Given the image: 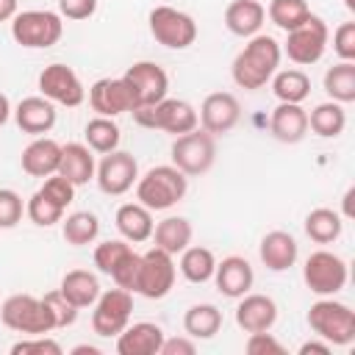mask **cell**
<instances>
[{
	"instance_id": "22",
	"label": "cell",
	"mask_w": 355,
	"mask_h": 355,
	"mask_svg": "<svg viewBox=\"0 0 355 355\" xmlns=\"http://www.w3.org/2000/svg\"><path fill=\"white\" fill-rule=\"evenodd\" d=\"M14 119L22 133L42 136L55 125V103H50L47 97H25L17 103Z\"/></svg>"
},
{
	"instance_id": "47",
	"label": "cell",
	"mask_w": 355,
	"mask_h": 355,
	"mask_svg": "<svg viewBox=\"0 0 355 355\" xmlns=\"http://www.w3.org/2000/svg\"><path fill=\"white\" fill-rule=\"evenodd\" d=\"M333 50L341 61H355V22H341L333 33Z\"/></svg>"
},
{
	"instance_id": "6",
	"label": "cell",
	"mask_w": 355,
	"mask_h": 355,
	"mask_svg": "<svg viewBox=\"0 0 355 355\" xmlns=\"http://www.w3.org/2000/svg\"><path fill=\"white\" fill-rule=\"evenodd\" d=\"M0 319L8 330L28 333V336H44L55 330L47 305L33 294H11L0 305Z\"/></svg>"
},
{
	"instance_id": "18",
	"label": "cell",
	"mask_w": 355,
	"mask_h": 355,
	"mask_svg": "<svg viewBox=\"0 0 355 355\" xmlns=\"http://www.w3.org/2000/svg\"><path fill=\"white\" fill-rule=\"evenodd\" d=\"M241 302L236 305V324L244 333H261V330H272L277 322V305L272 297L266 294H244L239 297Z\"/></svg>"
},
{
	"instance_id": "48",
	"label": "cell",
	"mask_w": 355,
	"mask_h": 355,
	"mask_svg": "<svg viewBox=\"0 0 355 355\" xmlns=\"http://www.w3.org/2000/svg\"><path fill=\"white\" fill-rule=\"evenodd\" d=\"M97 11V0H58V14L61 19H89Z\"/></svg>"
},
{
	"instance_id": "12",
	"label": "cell",
	"mask_w": 355,
	"mask_h": 355,
	"mask_svg": "<svg viewBox=\"0 0 355 355\" xmlns=\"http://www.w3.org/2000/svg\"><path fill=\"white\" fill-rule=\"evenodd\" d=\"M130 313H133V294L125 288H108L100 291L94 311H92V330L103 338L119 336L128 324H130Z\"/></svg>"
},
{
	"instance_id": "15",
	"label": "cell",
	"mask_w": 355,
	"mask_h": 355,
	"mask_svg": "<svg viewBox=\"0 0 355 355\" xmlns=\"http://www.w3.org/2000/svg\"><path fill=\"white\" fill-rule=\"evenodd\" d=\"M39 92L50 103H58L67 108H78L86 97V89H83L78 72L67 64H47L39 75Z\"/></svg>"
},
{
	"instance_id": "35",
	"label": "cell",
	"mask_w": 355,
	"mask_h": 355,
	"mask_svg": "<svg viewBox=\"0 0 355 355\" xmlns=\"http://www.w3.org/2000/svg\"><path fill=\"white\" fill-rule=\"evenodd\" d=\"M214 269H216V258L208 247H186L180 252V275L189 280V283H208L214 277Z\"/></svg>"
},
{
	"instance_id": "14",
	"label": "cell",
	"mask_w": 355,
	"mask_h": 355,
	"mask_svg": "<svg viewBox=\"0 0 355 355\" xmlns=\"http://www.w3.org/2000/svg\"><path fill=\"white\" fill-rule=\"evenodd\" d=\"M94 175H97V186H100L103 194L122 197L125 191H130L136 186V180H139V164H136V158L130 153L111 150L97 164Z\"/></svg>"
},
{
	"instance_id": "30",
	"label": "cell",
	"mask_w": 355,
	"mask_h": 355,
	"mask_svg": "<svg viewBox=\"0 0 355 355\" xmlns=\"http://www.w3.org/2000/svg\"><path fill=\"white\" fill-rule=\"evenodd\" d=\"M308 128H311L316 136H322V139H336V136H341L344 128H347V111H344V105H341V103H333V100L319 103V105L308 114Z\"/></svg>"
},
{
	"instance_id": "50",
	"label": "cell",
	"mask_w": 355,
	"mask_h": 355,
	"mask_svg": "<svg viewBox=\"0 0 355 355\" xmlns=\"http://www.w3.org/2000/svg\"><path fill=\"white\" fill-rule=\"evenodd\" d=\"M311 352H319V355H327L330 352V344L322 338V341H305L300 344V355H311Z\"/></svg>"
},
{
	"instance_id": "33",
	"label": "cell",
	"mask_w": 355,
	"mask_h": 355,
	"mask_svg": "<svg viewBox=\"0 0 355 355\" xmlns=\"http://www.w3.org/2000/svg\"><path fill=\"white\" fill-rule=\"evenodd\" d=\"M324 92L333 103H352L355 100V61H338L324 72Z\"/></svg>"
},
{
	"instance_id": "52",
	"label": "cell",
	"mask_w": 355,
	"mask_h": 355,
	"mask_svg": "<svg viewBox=\"0 0 355 355\" xmlns=\"http://www.w3.org/2000/svg\"><path fill=\"white\" fill-rule=\"evenodd\" d=\"M17 17V0H0V22Z\"/></svg>"
},
{
	"instance_id": "39",
	"label": "cell",
	"mask_w": 355,
	"mask_h": 355,
	"mask_svg": "<svg viewBox=\"0 0 355 355\" xmlns=\"http://www.w3.org/2000/svg\"><path fill=\"white\" fill-rule=\"evenodd\" d=\"M25 214H28V219H31L33 225H39V227H53L55 222L64 219V208L55 205L53 200H47L42 191H33V194L28 197Z\"/></svg>"
},
{
	"instance_id": "26",
	"label": "cell",
	"mask_w": 355,
	"mask_h": 355,
	"mask_svg": "<svg viewBox=\"0 0 355 355\" xmlns=\"http://www.w3.org/2000/svg\"><path fill=\"white\" fill-rule=\"evenodd\" d=\"M94 155L86 144L69 141L61 144V161H58V175H64L72 186H83L94 178Z\"/></svg>"
},
{
	"instance_id": "34",
	"label": "cell",
	"mask_w": 355,
	"mask_h": 355,
	"mask_svg": "<svg viewBox=\"0 0 355 355\" xmlns=\"http://www.w3.org/2000/svg\"><path fill=\"white\" fill-rule=\"evenodd\" d=\"M83 136H86V147L92 153H100V155L116 150L119 147V139H122L119 125L111 116H94V119H89L86 128H83Z\"/></svg>"
},
{
	"instance_id": "46",
	"label": "cell",
	"mask_w": 355,
	"mask_h": 355,
	"mask_svg": "<svg viewBox=\"0 0 355 355\" xmlns=\"http://www.w3.org/2000/svg\"><path fill=\"white\" fill-rule=\"evenodd\" d=\"M244 349L250 355H286V347L269 333V330H261V333H250Z\"/></svg>"
},
{
	"instance_id": "2",
	"label": "cell",
	"mask_w": 355,
	"mask_h": 355,
	"mask_svg": "<svg viewBox=\"0 0 355 355\" xmlns=\"http://www.w3.org/2000/svg\"><path fill=\"white\" fill-rule=\"evenodd\" d=\"M186 191H189V178L172 164L153 166L136 180V200L150 211H166L178 205L186 197Z\"/></svg>"
},
{
	"instance_id": "31",
	"label": "cell",
	"mask_w": 355,
	"mask_h": 355,
	"mask_svg": "<svg viewBox=\"0 0 355 355\" xmlns=\"http://www.w3.org/2000/svg\"><path fill=\"white\" fill-rule=\"evenodd\" d=\"M183 327H186V336L191 338H214L222 327V311L211 302L191 305L183 316Z\"/></svg>"
},
{
	"instance_id": "42",
	"label": "cell",
	"mask_w": 355,
	"mask_h": 355,
	"mask_svg": "<svg viewBox=\"0 0 355 355\" xmlns=\"http://www.w3.org/2000/svg\"><path fill=\"white\" fill-rule=\"evenodd\" d=\"M139 266H141V255L139 252H133V250H128L125 255H122V261L114 266V272H111V280L119 286V288H125V291H136V283H139Z\"/></svg>"
},
{
	"instance_id": "40",
	"label": "cell",
	"mask_w": 355,
	"mask_h": 355,
	"mask_svg": "<svg viewBox=\"0 0 355 355\" xmlns=\"http://www.w3.org/2000/svg\"><path fill=\"white\" fill-rule=\"evenodd\" d=\"M42 302L47 305V311H50V316H53V327L55 330H61V327H69V324H75V319H78V308L55 288V291H47L44 297H42Z\"/></svg>"
},
{
	"instance_id": "19",
	"label": "cell",
	"mask_w": 355,
	"mask_h": 355,
	"mask_svg": "<svg viewBox=\"0 0 355 355\" xmlns=\"http://www.w3.org/2000/svg\"><path fill=\"white\" fill-rule=\"evenodd\" d=\"M214 280H216V288H219L225 297L239 300V297H244V294L252 288L255 272H252V266H250L247 258H241V255H227V258H222V261L216 263Z\"/></svg>"
},
{
	"instance_id": "4",
	"label": "cell",
	"mask_w": 355,
	"mask_h": 355,
	"mask_svg": "<svg viewBox=\"0 0 355 355\" xmlns=\"http://www.w3.org/2000/svg\"><path fill=\"white\" fill-rule=\"evenodd\" d=\"M130 114H133L136 125L150 128V130L175 133V136H183V133H189V130H194L200 125L197 108L191 103H186V100H178V97H164L161 103L136 108Z\"/></svg>"
},
{
	"instance_id": "41",
	"label": "cell",
	"mask_w": 355,
	"mask_h": 355,
	"mask_svg": "<svg viewBox=\"0 0 355 355\" xmlns=\"http://www.w3.org/2000/svg\"><path fill=\"white\" fill-rule=\"evenodd\" d=\"M133 250L128 241H119V239H108V241H100L94 247V266L103 272V275H111L114 266L122 261V255Z\"/></svg>"
},
{
	"instance_id": "44",
	"label": "cell",
	"mask_w": 355,
	"mask_h": 355,
	"mask_svg": "<svg viewBox=\"0 0 355 355\" xmlns=\"http://www.w3.org/2000/svg\"><path fill=\"white\" fill-rule=\"evenodd\" d=\"M25 214V202L14 189H0V227H14Z\"/></svg>"
},
{
	"instance_id": "53",
	"label": "cell",
	"mask_w": 355,
	"mask_h": 355,
	"mask_svg": "<svg viewBox=\"0 0 355 355\" xmlns=\"http://www.w3.org/2000/svg\"><path fill=\"white\" fill-rule=\"evenodd\" d=\"M8 116H11V103L6 94H0V128L8 122Z\"/></svg>"
},
{
	"instance_id": "16",
	"label": "cell",
	"mask_w": 355,
	"mask_h": 355,
	"mask_svg": "<svg viewBox=\"0 0 355 355\" xmlns=\"http://www.w3.org/2000/svg\"><path fill=\"white\" fill-rule=\"evenodd\" d=\"M200 125L202 130H208L211 136H222V133H230L239 119H241V105L236 100V94L230 92H214L202 100L200 105Z\"/></svg>"
},
{
	"instance_id": "21",
	"label": "cell",
	"mask_w": 355,
	"mask_h": 355,
	"mask_svg": "<svg viewBox=\"0 0 355 355\" xmlns=\"http://www.w3.org/2000/svg\"><path fill=\"white\" fill-rule=\"evenodd\" d=\"M258 255L263 261V266L269 272H286L297 263V255H300V247H297V239L286 230H269L263 239H261V247H258Z\"/></svg>"
},
{
	"instance_id": "8",
	"label": "cell",
	"mask_w": 355,
	"mask_h": 355,
	"mask_svg": "<svg viewBox=\"0 0 355 355\" xmlns=\"http://www.w3.org/2000/svg\"><path fill=\"white\" fill-rule=\"evenodd\" d=\"M347 261L330 250H316L305 258V266H302V280L305 286L319 294V297H333L338 294L344 286H347Z\"/></svg>"
},
{
	"instance_id": "25",
	"label": "cell",
	"mask_w": 355,
	"mask_h": 355,
	"mask_svg": "<svg viewBox=\"0 0 355 355\" xmlns=\"http://www.w3.org/2000/svg\"><path fill=\"white\" fill-rule=\"evenodd\" d=\"M263 19H266V8L258 0H233L225 8V28L241 39L255 36L261 31Z\"/></svg>"
},
{
	"instance_id": "32",
	"label": "cell",
	"mask_w": 355,
	"mask_h": 355,
	"mask_svg": "<svg viewBox=\"0 0 355 355\" xmlns=\"http://www.w3.org/2000/svg\"><path fill=\"white\" fill-rule=\"evenodd\" d=\"M344 230V219L338 211L333 208H313L308 216H305V233L311 241L316 244H330L341 236Z\"/></svg>"
},
{
	"instance_id": "27",
	"label": "cell",
	"mask_w": 355,
	"mask_h": 355,
	"mask_svg": "<svg viewBox=\"0 0 355 355\" xmlns=\"http://www.w3.org/2000/svg\"><path fill=\"white\" fill-rule=\"evenodd\" d=\"M114 222H116V230L122 233V239L125 241H133V244L147 241L153 236V227H155L153 211L144 208L141 202H125V205H119Z\"/></svg>"
},
{
	"instance_id": "23",
	"label": "cell",
	"mask_w": 355,
	"mask_h": 355,
	"mask_svg": "<svg viewBox=\"0 0 355 355\" xmlns=\"http://www.w3.org/2000/svg\"><path fill=\"white\" fill-rule=\"evenodd\" d=\"M22 172H28L31 178H50L53 172H58V161H61V144L47 139V136H36L25 150H22Z\"/></svg>"
},
{
	"instance_id": "36",
	"label": "cell",
	"mask_w": 355,
	"mask_h": 355,
	"mask_svg": "<svg viewBox=\"0 0 355 355\" xmlns=\"http://www.w3.org/2000/svg\"><path fill=\"white\" fill-rule=\"evenodd\" d=\"M272 92L280 103H302L311 94V78L302 69H283L272 75Z\"/></svg>"
},
{
	"instance_id": "24",
	"label": "cell",
	"mask_w": 355,
	"mask_h": 355,
	"mask_svg": "<svg viewBox=\"0 0 355 355\" xmlns=\"http://www.w3.org/2000/svg\"><path fill=\"white\" fill-rule=\"evenodd\" d=\"M269 130L283 144H297L308 133V114L300 108V103H280L269 116Z\"/></svg>"
},
{
	"instance_id": "3",
	"label": "cell",
	"mask_w": 355,
	"mask_h": 355,
	"mask_svg": "<svg viewBox=\"0 0 355 355\" xmlns=\"http://www.w3.org/2000/svg\"><path fill=\"white\" fill-rule=\"evenodd\" d=\"M308 324L330 347H347L355 338V313H352V308L333 300V297H322L311 305Z\"/></svg>"
},
{
	"instance_id": "55",
	"label": "cell",
	"mask_w": 355,
	"mask_h": 355,
	"mask_svg": "<svg viewBox=\"0 0 355 355\" xmlns=\"http://www.w3.org/2000/svg\"><path fill=\"white\" fill-rule=\"evenodd\" d=\"M344 6H347L349 11H355V0H344Z\"/></svg>"
},
{
	"instance_id": "54",
	"label": "cell",
	"mask_w": 355,
	"mask_h": 355,
	"mask_svg": "<svg viewBox=\"0 0 355 355\" xmlns=\"http://www.w3.org/2000/svg\"><path fill=\"white\" fill-rule=\"evenodd\" d=\"M86 352H89V355H100V349H97V347H92V344H80V347H75V349H72V355H86Z\"/></svg>"
},
{
	"instance_id": "45",
	"label": "cell",
	"mask_w": 355,
	"mask_h": 355,
	"mask_svg": "<svg viewBox=\"0 0 355 355\" xmlns=\"http://www.w3.org/2000/svg\"><path fill=\"white\" fill-rule=\"evenodd\" d=\"M11 355H61V344L47 336H31L11 347Z\"/></svg>"
},
{
	"instance_id": "37",
	"label": "cell",
	"mask_w": 355,
	"mask_h": 355,
	"mask_svg": "<svg viewBox=\"0 0 355 355\" xmlns=\"http://www.w3.org/2000/svg\"><path fill=\"white\" fill-rule=\"evenodd\" d=\"M61 233H64V241L72 247L92 244L100 233V219L92 211H75L67 219H61Z\"/></svg>"
},
{
	"instance_id": "49",
	"label": "cell",
	"mask_w": 355,
	"mask_h": 355,
	"mask_svg": "<svg viewBox=\"0 0 355 355\" xmlns=\"http://www.w3.org/2000/svg\"><path fill=\"white\" fill-rule=\"evenodd\" d=\"M197 352V344H194V338L189 336H175V338H166L164 336V344H161V349H158V355H194Z\"/></svg>"
},
{
	"instance_id": "1",
	"label": "cell",
	"mask_w": 355,
	"mask_h": 355,
	"mask_svg": "<svg viewBox=\"0 0 355 355\" xmlns=\"http://www.w3.org/2000/svg\"><path fill=\"white\" fill-rule=\"evenodd\" d=\"M280 55H283V50L275 36H266V33L250 36V42L241 47V53L233 58V67H230L236 86L247 89V92L263 89L272 80V75L277 72Z\"/></svg>"
},
{
	"instance_id": "43",
	"label": "cell",
	"mask_w": 355,
	"mask_h": 355,
	"mask_svg": "<svg viewBox=\"0 0 355 355\" xmlns=\"http://www.w3.org/2000/svg\"><path fill=\"white\" fill-rule=\"evenodd\" d=\"M47 200H53L55 205H61L64 211H67V205L75 200V186L64 178V175H58V172H53L50 178H44V183H42V189H39Z\"/></svg>"
},
{
	"instance_id": "13",
	"label": "cell",
	"mask_w": 355,
	"mask_h": 355,
	"mask_svg": "<svg viewBox=\"0 0 355 355\" xmlns=\"http://www.w3.org/2000/svg\"><path fill=\"white\" fill-rule=\"evenodd\" d=\"M175 286V261L169 252L153 247L141 255V266H139V283H136V294L147 297V300H161L172 291Z\"/></svg>"
},
{
	"instance_id": "29",
	"label": "cell",
	"mask_w": 355,
	"mask_h": 355,
	"mask_svg": "<svg viewBox=\"0 0 355 355\" xmlns=\"http://www.w3.org/2000/svg\"><path fill=\"white\" fill-rule=\"evenodd\" d=\"M150 239H155L158 250H164L169 255H178L191 244V222L183 219V216H166L153 227Z\"/></svg>"
},
{
	"instance_id": "51",
	"label": "cell",
	"mask_w": 355,
	"mask_h": 355,
	"mask_svg": "<svg viewBox=\"0 0 355 355\" xmlns=\"http://www.w3.org/2000/svg\"><path fill=\"white\" fill-rule=\"evenodd\" d=\"M352 200H355V186H349V189L344 191V200H341V219H352V216H355Z\"/></svg>"
},
{
	"instance_id": "11",
	"label": "cell",
	"mask_w": 355,
	"mask_h": 355,
	"mask_svg": "<svg viewBox=\"0 0 355 355\" xmlns=\"http://www.w3.org/2000/svg\"><path fill=\"white\" fill-rule=\"evenodd\" d=\"M122 80H125V86L130 92L133 111L161 103L166 97V92H169V75L155 61H136L133 67L125 69Z\"/></svg>"
},
{
	"instance_id": "28",
	"label": "cell",
	"mask_w": 355,
	"mask_h": 355,
	"mask_svg": "<svg viewBox=\"0 0 355 355\" xmlns=\"http://www.w3.org/2000/svg\"><path fill=\"white\" fill-rule=\"evenodd\" d=\"M58 291H61L78 311H80V308H92V305L97 302V297H100V280H97V275H92V272H86V269H72V272H67V275L61 277Z\"/></svg>"
},
{
	"instance_id": "9",
	"label": "cell",
	"mask_w": 355,
	"mask_h": 355,
	"mask_svg": "<svg viewBox=\"0 0 355 355\" xmlns=\"http://www.w3.org/2000/svg\"><path fill=\"white\" fill-rule=\"evenodd\" d=\"M150 33L158 44L169 50H186L197 39V22L191 14L172 8V6H155L150 11Z\"/></svg>"
},
{
	"instance_id": "7",
	"label": "cell",
	"mask_w": 355,
	"mask_h": 355,
	"mask_svg": "<svg viewBox=\"0 0 355 355\" xmlns=\"http://www.w3.org/2000/svg\"><path fill=\"white\" fill-rule=\"evenodd\" d=\"M216 161V144L208 130H189L183 136H175L172 141V166H178L186 178L205 175Z\"/></svg>"
},
{
	"instance_id": "17",
	"label": "cell",
	"mask_w": 355,
	"mask_h": 355,
	"mask_svg": "<svg viewBox=\"0 0 355 355\" xmlns=\"http://www.w3.org/2000/svg\"><path fill=\"white\" fill-rule=\"evenodd\" d=\"M89 105L97 111V116H119L133 111L130 92L122 78H100L89 89Z\"/></svg>"
},
{
	"instance_id": "5",
	"label": "cell",
	"mask_w": 355,
	"mask_h": 355,
	"mask_svg": "<svg viewBox=\"0 0 355 355\" xmlns=\"http://www.w3.org/2000/svg\"><path fill=\"white\" fill-rule=\"evenodd\" d=\"M64 33V22H61V14L55 11H42V8H33V11H17V17L11 19V36L17 44L22 47H31V50H44V47H53L58 44Z\"/></svg>"
},
{
	"instance_id": "10",
	"label": "cell",
	"mask_w": 355,
	"mask_h": 355,
	"mask_svg": "<svg viewBox=\"0 0 355 355\" xmlns=\"http://www.w3.org/2000/svg\"><path fill=\"white\" fill-rule=\"evenodd\" d=\"M327 39H330V31H327L324 19L316 17V14H311L300 28L288 31L283 50H286L288 61H294L300 67H311V64H316L324 55Z\"/></svg>"
},
{
	"instance_id": "38",
	"label": "cell",
	"mask_w": 355,
	"mask_h": 355,
	"mask_svg": "<svg viewBox=\"0 0 355 355\" xmlns=\"http://www.w3.org/2000/svg\"><path fill=\"white\" fill-rule=\"evenodd\" d=\"M266 14H269V19H272L280 31L288 33V31L300 28V25L311 17V8H308L305 0H272L269 8H266Z\"/></svg>"
},
{
	"instance_id": "20",
	"label": "cell",
	"mask_w": 355,
	"mask_h": 355,
	"mask_svg": "<svg viewBox=\"0 0 355 355\" xmlns=\"http://www.w3.org/2000/svg\"><path fill=\"white\" fill-rule=\"evenodd\" d=\"M164 344V330L155 322H133L116 336L119 355H158Z\"/></svg>"
}]
</instances>
